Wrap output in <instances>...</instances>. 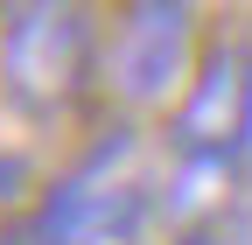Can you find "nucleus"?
I'll use <instances>...</instances> for the list:
<instances>
[{"mask_svg": "<svg viewBox=\"0 0 252 245\" xmlns=\"http://www.w3.org/2000/svg\"><path fill=\"white\" fill-rule=\"evenodd\" d=\"M98 84L91 0H14L0 14V98L21 119H70Z\"/></svg>", "mask_w": 252, "mask_h": 245, "instance_id": "f257e3e1", "label": "nucleus"}, {"mask_svg": "<svg viewBox=\"0 0 252 245\" xmlns=\"http://www.w3.org/2000/svg\"><path fill=\"white\" fill-rule=\"evenodd\" d=\"M196 56V0H119L112 28H98V84L119 112H168Z\"/></svg>", "mask_w": 252, "mask_h": 245, "instance_id": "f03ea898", "label": "nucleus"}, {"mask_svg": "<svg viewBox=\"0 0 252 245\" xmlns=\"http://www.w3.org/2000/svg\"><path fill=\"white\" fill-rule=\"evenodd\" d=\"M140 147L133 133H112L98 140L91 154L56 182V189L35 203V224H28V238L35 245H133L140 224L154 217V182L140 175Z\"/></svg>", "mask_w": 252, "mask_h": 245, "instance_id": "7ed1b4c3", "label": "nucleus"}, {"mask_svg": "<svg viewBox=\"0 0 252 245\" xmlns=\"http://www.w3.org/2000/svg\"><path fill=\"white\" fill-rule=\"evenodd\" d=\"M245 84L252 56L238 42H210L189 70L182 98L168 105V140L182 161H231L238 168V133H245Z\"/></svg>", "mask_w": 252, "mask_h": 245, "instance_id": "20e7f679", "label": "nucleus"}, {"mask_svg": "<svg viewBox=\"0 0 252 245\" xmlns=\"http://www.w3.org/2000/svg\"><path fill=\"white\" fill-rule=\"evenodd\" d=\"M21 189H28V161H21V154H0V203L21 196Z\"/></svg>", "mask_w": 252, "mask_h": 245, "instance_id": "39448f33", "label": "nucleus"}, {"mask_svg": "<svg viewBox=\"0 0 252 245\" xmlns=\"http://www.w3.org/2000/svg\"><path fill=\"white\" fill-rule=\"evenodd\" d=\"M238 168H252V84H245V133H238Z\"/></svg>", "mask_w": 252, "mask_h": 245, "instance_id": "423d86ee", "label": "nucleus"}, {"mask_svg": "<svg viewBox=\"0 0 252 245\" xmlns=\"http://www.w3.org/2000/svg\"><path fill=\"white\" fill-rule=\"evenodd\" d=\"M175 245H224V238H217V231H203V224H196V231H182Z\"/></svg>", "mask_w": 252, "mask_h": 245, "instance_id": "0eeeda50", "label": "nucleus"}, {"mask_svg": "<svg viewBox=\"0 0 252 245\" xmlns=\"http://www.w3.org/2000/svg\"><path fill=\"white\" fill-rule=\"evenodd\" d=\"M7 7H14V0H0V14H7Z\"/></svg>", "mask_w": 252, "mask_h": 245, "instance_id": "6e6552de", "label": "nucleus"}]
</instances>
